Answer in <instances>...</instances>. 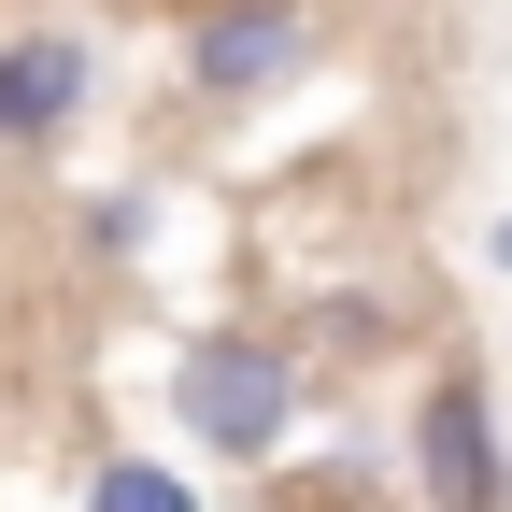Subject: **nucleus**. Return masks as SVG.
Wrapping results in <instances>:
<instances>
[{"label": "nucleus", "mask_w": 512, "mask_h": 512, "mask_svg": "<svg viewBox=\"0 0 512 512\" xmlns=\"http://www.w3.org/2000/svg\"><path fill=\"white\" fill-rule=\"evenodd\" d=\"M171 399H185V427H200V456H285V427H299V356L285 342H200L171 370Z\"/></svg>", "instance_id": "obj_1"}, {"label": "nucleus", "mask_w": 512, "mask_h": 512, "mask_svg": "<svg viewBox=\"0 0 512 512\" xmlns=\"http://www.w3.org/2000/svg\"><path fill=\"white\" fill-rule=\"evenodd\" d=\"M413 484H427V512H512V441L470 370H441L413 399Z\"/></svg>", "instance_id": "obj_2"}, {"label": "nucleus", "mask_w": 512, "mask_h": 512, "mask_svg": "<svg viewBox=\"0 0 512 512\" xmlns=\"http://www.w3.org/2000/svg\"><path fill=\"white\" fill-rule=\"evenodd\" d=\"M299 57H313L299 0H200V15H185V86L200 100H271Z\"/></svg>", "instance_id": "obj_3"}, {"label": "nucleus", "mask_w": 512, "mask_h": 512, "mask_svg": "<svg viewBox=\"0 0 512 512\" xmlns=\"http://www.w3.org/2000/svg\"><path fill=\"white\" fill-rule=\"evenodd\" d=\"M86 100H100L86 29H15V43H0V143H57Z\"/></svg>", "instance_id": "obj_4"}, {"label": "nucleus", "mask_w": 512, "mask_h": 512, "mask_svg": "<svg viewBox=\"0 0 512 512\" xmlns=\"http://www.w3.org/2000/svg\"><path fill=\"white\" fill-rule=\"evenodd\" d=\"M86 512H200V484H185L171 456H100L86 470Z\"/></svg>", "instance_id": "obj_5"}, {"label": "nucleus", "mask_w": 512, "mask_h": 512, "mask_svg": "<svg viewBox=\"0 0 512 512\" xmlns=\"http://www.w3.org/2000/svg\"><path fill=\"white\" fill-rule=\"evenodd\" d=\"M484 256H498V271H512V214H498V228H484Z\"/></svg>", "instance_id": "obj_6"}]
</instances>
